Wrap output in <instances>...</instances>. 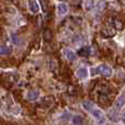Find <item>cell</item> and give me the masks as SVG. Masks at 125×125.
Listing matches in <instances>:
<instances>
[{"instance_id":"2e32d148","label":"cell","mask_w":125,"mask_h":125,"mask_svg":"<svg viewBox=\"0 0 125 125\" xmlns=\"http://www.w3.org/2000/svg\"><path fill=\"white\" fill-rule=\"evenodd\" d=\"M11 40H12L13 44H19V43H20L19 36H18L17 34H11Z\"/></svg>"},{"instance_id":"d6986e66","label":"cell","mask_w":125,"mask_h":125,"mask_svg":"<svg viewBox=\"0 0 125 125\" xmlns=\"http://www.w3.org/2000/svg\"><path fill=\"white\" fill-rule=\"evenodd\" d=\"M41 1H42V2H43V1H44V0H41ZM42 4H43V3H42ZM44 10H46V4H45V2H44Z\"/></svg>"},{"instance_id":"5bb4252c","label":"cell","mask_w":125,"mask_h":125,"mask_svg":"<svg viewBox=\"0 0 125 125\" xmlns=\"http://www.w3.org/2000/svg\"><path fill=\"white\" fill-rule=\"evenodd\" d=\"M93 106H94V105H93L90 101H83V102H82V108H83L86 111H88V112H90L91 109H92Z\"/></svg>"},{"instance_id":"ba28073f","label":"cell","mask_w":125,"mask_h":125,"mask_svg":"<svg viewBox=\"0 0 125 125\" xmlns=\"http://www.w3.org/2000/svg\"><path fill=\"white\" fill-rule=\"evenodd\" d=\"M29 8H30L31 12H33V13H37L40 11V6H39V3L36 2V0H30Z\"/></svg>"},{"instance_id":"7a4b0ae2","label":"cell","mask_w":125,"mask_h":125,"mask_svg":"<svg viewBox=\"0 0 125 125\" xmlns=\"http://www.w3.org/2000/svg\"><path fill=\"white\" fill-rule=\"evenodd\" d=\"M64 55H65V57H66L68 61H70V62H73L76 58H77V54H76L73 51L69 50V48H65L64 50Z\"/></svg>"},{"instance_id":"277c9868","label":"cell","mask_w":125,"mask_h":125,"mask_svg":"<svg viewBox=\"0 0 125 125\" xmlns=\"http://www.w3.org/2000/svg\"><path fill=\"white\" fill-rule=\"evenodd\" d=\"M39 95H40V92L37 90H31L26 93V99L29 101H35L39 98Z\"/></svg>"},{"instance_id":"5b68a950","label":"cell","mask_w":125,"mask_h":125,"mask_svg":"<svg viewBox=\"0 0 125 125\" xmlns=\"http://www.w3.org/2000/svg\"><path fill=\"white\" fill-rule=\"evenodd\" d=\"M57 12H58L59 15H65L68 12V7H67V4L64 3V2L58 3V6H57Z\"/></svg>"},{"instance_id":"3957f363","label":"cell","mask_w":125,"mask_h":125,"mask_svg":"<svg viewBox=\"0 0 125 125\" xmlns=\"http://www.w3.org/2000/svg\"><path fill=\"white\" fill-rule=\"evenodd\" d=\"M115 33H116V29L113 28V26H111V28H105L102 30V34L105 37L113 36V35H115Z\"/></svg>"},{"instance_id":"ac0fdd59","label":"cell","mask_w":125,"mask_h":125,"mask_svg":"<svg viewBox=\"0 0 125 125\" xmlns=\"http://www.w3.org/2000/svg\"><path fill=\"white\" fill-rule=\"evenodd\" d=\"M122 121H123V123H124V125H125V113L123 114V116H122Z\"/></svg>"},{"instance_id":"8992f818","label":"cell","mask_w":125,"mask_h":125,"mask_svg":"<svg viewBox=\"0 0 125 125\" xmlns=\"http://www.w3.org/2000/svg\"><path fill=\"white\" fill-rule=\"evenodd\" d=\"M90 54H91V48L89 46H83V47H81L78 51V55L81 57H87Z\"/></svg>"},{"instance_id":"6da1fadb","label":"cell","mask_w":125,"mask_h":125,"mask_svg":"<svg viewBox=\"0 0 125 125\" xmlns=\"http://www.w3.org/2000/svg\"><path fill=\"white\" fill-rule=\"evenodd\" d=\"M92 73H93V75L94 73H100V75H102L105 78H110V77H112L113 71L111 69V67H109L108 65L102 64L100 66H98L95 69H92Z\"/></svg>"},{"instance_id":"9c48e42d","label":"cell","mask_w":125,"mask_h":125,"mask_svg":"<svg viewBox=\"0 0 125 125\" xmlns=\"http://www.w3.org/2000/svg\"><path fill=\"white\" fill-rule=\"evenodd\" d=\"M99 103L101 104L102 106L110 105V100H109L108 95H106V94H100V97H99Z\"/></svg>"},{"instance_id":"9a60e30c","label":"cell","mask_w":125,"mask_h":125,"mask_svg":"<svg viewBox=\"0 0 125 125\" xmlns=\"http://www.w3.org/2000/svg\"><path fill=\"white\" fill-rule=\"evenodd\" d=\"M112 26L113 28H115L116 30H122L123 29V23H122L121 21H119V20H113L112 21Z\"/></svg>"},{"instance_id":"52a82bcc","label":"cell","mask_w":125,"mask_h":125,"mask_svg":"<svg viewBox=\"0 0 125 125\" xmlns=\"http://www.w3.org/2000/svg\"><path fill=\"white\" fill-rule=\"evenodd\" d=\"M76 75H77V77L80 78V79H84V78L88 77V69L84 68V67H81V68H79L76 71Z\"/></svg>"},{"instance_id":"30bf717a","label":"cell","mask_w":125,"mask_h":125,"mask_svg":"<svg viewBox=\"0 0 125 125\" xmlns=\"http://www.w3.org/2000/svg\"><path fill=\"white\" fill-rule=\"evenodd\" d=\"M12 53V48L8 45H1V48H0V54L2 56H8Z\"/></svg>"},{"instance_id":"7c38bea8","label":"cell","mask_w":125,"mask_h":125,"mask_svg":"<svg viewBox=\"0 0 125 125\" xmlns=\"http://www.w3.org/2000/svg\"><path fill=\"white\" fill-rule=\"evenodd\" d=\"M73 125H83L84 124L83 117L80 116V115H75L73 117Z\"/></svg>"},{"instance_id":"e0dca14e","label":"cell","mask_w":125,"mask_h":125,"mask_svg":"<svg viewBox=\"0 0 125 125\" xmlns=\"http://www.w3.org/2000/svg\"><path fill=\"white\" fill-rule=\"evenodd\" d=\"M97 6H98V8H99L100 10H103V9L105 8V2H104V1H100Z\"/></svg>"},{"instance_id":"8fae6325","label":"cell","mask_w":125,"mask_h":125,"mask_svg":"<svg viewBox=\"0 0 125 125\" xmlns=\"http://www.w3.org/2000/svg\"><path fill=\"white\" fill-rule=\"evenodd\" d=\"M90 113L95 117V119H98V120H102V117H103V116H102V112L99 110V109H95L94 106L91 109Z\"/></svg>"},{"instance_id":"4fadbf2b","label":"cell","mask_w":125,"mask_h":125,"mask_svg":"<svg viewBox=\"0 0 125 125\" xmlns=\"http://www.w3.org/2000/svg\"><path fill=\"white\" fill-rule=\"evenodd\" d=\"M125 104V94L124 95H121L119 99L115 101V108L116 109H121Z\"/></svg>"}]
</instances>
